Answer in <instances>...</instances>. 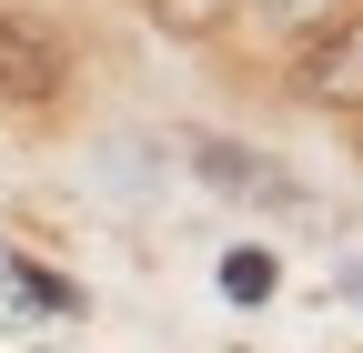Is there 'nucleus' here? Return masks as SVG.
Listing matches in <instances>:
<instances>
[{"label": "nucleus", "instance_id": "20e7f679", "mask_svg": "<svg viewBox=\"0 0 363 353\" xmlns=\"http://www.w3.org/2000/svg\"><path fill=\"white\" fill-rule=\"evenodd\" d=\"M142 21L172 30V40H192V51H212L233 21H252V0H142Z\"/></svg>", "mask_w": 363, "mask_h": 353}, {"label": "nucleus", "instance_id": "6e6552de", "mask_svg": "<svg viewBox=\"0 0 363 353\" xmlns=\"http://www.w3.org/2000/svg\"><path fill=\"white\" fill-rule=\"evenodd\" d=\"M353 162H363V121H353Z\"/></svg>", "mask_w": 363, "mask_h": 353}, {"label": "nucleus", "instance_id": "f03ea898", "mask_svg": "<svg viewBox=\"0 0 363 353\" xmlns=\"http://www.w3.org/2000/svg\"><path fill=\"white\" fill-rule=\"evenodd\" d=\"M283 101L313 121H363V0L283 51Z\"/></svg>", "mask_w": 363, "mask_h": 353}, {"label": "nucleus", "instance_id": "423d86ee", "mask_svg": "<svg viewBox=\"0 0 363 353\" xmlns=\"http://www.w3.org/2000/svg\"><path fill=\"white\" fill-rule=\"evenodd\" d=\"M11 293H30L40 313H81V293H71L61 273H40V262H21V252H11Z\"/></svg>", "mask_w": 363, "mask_h": 353}, {"label": "nucleus", "instance_id": "0eeeda50", "mask_svg": "<svg viewBox=\"0 0 363 353\" xmlns=\"http://www.w3.org/2000/svg\"><path fill=\"white\" fill-rule=\"evenodd\" d=\"M272 283H283V273H272V252H222V293H233V303H262Z\"/></svg>", "mask_w": 363, "mask_h": 353}, {"label": "nucleus", "instance_id": "39448f33", "mask_svg": "<svg viewBox=\"0 0 363 353\" xmlns=\"http://www.w3.org/2000/svg\"><path fill=\"white\" fill-rule=\"evenodd\" d=\"M343 11H353V0H252V21L283 40V51H293V40H313L323 21H343Z\"/></svg>", "mask_w": 363, "mask_h": 353}, {"label": "nucleus", "instance_id": "7ed1b4c3", "mask_svg": "<svg viewBox=\"0 0 363 353\" xmlns=\"http://www.w3.org/2000/svg\"><path fill=\"white\" fill-rule=\"evenodd\" d=\"M182 162L202 172V182L222 192V202H262V212H313V192L293 182L272 152H252V142H233V131H182Z\"/></svg>", "mask_w": 363, "mask_h": 353}, {"label": "nucleus", "instance_id": "f257e3e1", "mask_svg": "<svg viewBox=\"0 0 363 353\" xmlns=\"http://www.w3.org/2000/svg\"><path fill=\"white\" fill-rule=\"evenodd\" d=\"M81 101V40L40 0H0V121H61Z\"/></svg>", "mask_w": 363, "mask_h": 353}]
</instances>
